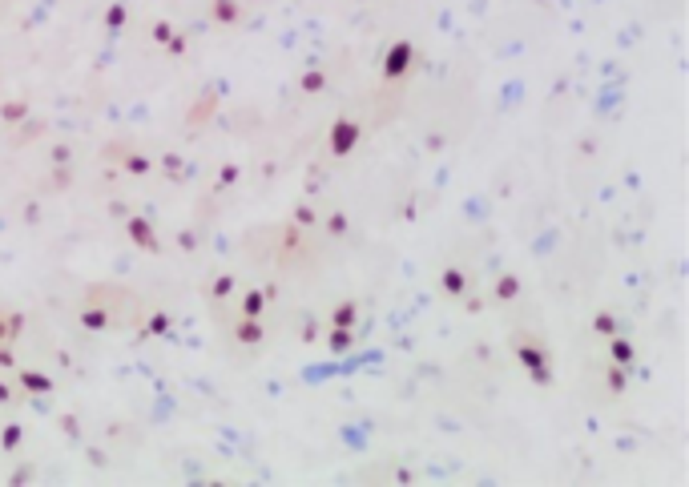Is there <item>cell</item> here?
Wrapping results in <instances>:
<instances>
[{
	"label": "cell",
	"instance_id": "1",
	"mask_svg": "<svg viewBox=\"0 0 689 487\" xmlns=\"http://www.w3.org/2000/svg\"><path fill=\"white\" fill-rule=\"evenodd\" d=\"M512 351H516V359L520 366L528 370V379L540 383V387H548L552 383V366H548V351H544V342L536 335H512Z\"/></svg>",
	"mask_w": 689,
	"mask_h": 487
},
{
	"label": "cell",
	"instance_id": "2",
	"mask_svg": "<svg viewBox=\"0 0 689 487\" xmlns=\"http://www.w3.org/2000/svg\"><path fill=\"white\" fill-rule=\"evenodd\" d=\"M411 64H416V45L411 40H395L387 45V57H383V81H403L407 73H411Z\"/></svg>",
	"mask_w": 689,
	"mask_h": 487
},
{
	"label": "cell",
	"instance_id": "3",
	"mask_svg": "<svg viewBox=\"0 0 689 487\" xmlns=\"http://www.w3.org/2000/svg\"><path fill=\"white\" fill-rule=\"evenodd\" d=\"M359 137H363V125L355 121V117H339V121L330 125V153H335V157H347V153L359 145Z\"/></svg>",
	"mask_w": 689,
	"mask_h": 487
},
{
	"label": "cell",
	"instance_id": "4",
	"mask_svg": "<svg viewBox=\"0 0 689 487\" xmlns=\"http://www.w3.org/2000/svg\"><path fill=\"white\" fill-rule=\"evenodd\" d=\"M125 234H129V242L133 246H142L146 254H161V242H157V234H153V226L146 222V217H125Z\"/></svg>",
	"mask_w": 689,
	"mask_h": 487
},
{
	"label": "cell",
	"instance_id": "5",
	"mask_svg": "<svg viewBox=\"0 0 689 487\" xmlns=\"http://www.w3.org/2000/svg\"><path fill=\"white\" fill-rule=\"evenodd\" d=\"M77 322L85 326V331H109L113 326V310L109 306H81V314H77Z\"/></svg>",
	"mask_w": 689,
	"mask_h": 487
},
{
	"label": "cell",
	"instance_id": "6",
	"mask_svg": "<svg viewBox=\"0 0 689 487\" xmlns=\"http://www.w3.org/2000/svg\"><path fill=\"white\" fill-rule=\"evenodd\" d=\"M262 338H267V331H262L258 318H246V314H242L238 322H234V342H242V346H258Z\"/></svg>",
	"mask_w": 689,
	"mask_h": 487
},
{
	"label": "cell",
	"instance_id": "7",
	"mask_svg": "<svg viewBox=\"0 0 689 487\" xmlns=\"http://www.w3.org/2000/svg\"><path fill=\"white\" fill-rule=\"evenodd\" d=\"M210 16H214V25L230 29V25H238V21H242V4H238V0H214Z\"/></svg>",
	"mask_w": 689,
	"mask_h": 487
},
{
	"label": "cell",
	"instance_id": "8",
	"mask_svg": "<svg viewBox=\"0 0 689 487\" xmlns=\"http://www.w3.org/2000/svg\"><path fill=\"white\" fill-rule=\"evenodd\" d=\"M16 383H21V391H29V395H49V391H53V379L41 375V370H16Z\"/></svg>",
	"mask_w": 689,
	"mask_h": 487
},
{
	"label": "cell",
	"instance_id": "9",
	"mask_svg": "<svg viewBox=\"0 0 689 487\" xmlns=\"http://www.w3.org/2000/svg\"><path fill=\"white\" fill-rule=\"evenodd\" d=\"M440 286H444L448 298H464V294H468V274H464L460 266H448V270L440 274Z\"/></svg>",
	"mask_w": 689,
	"mask_h": 487
},
{
	"label": "cell",
	"instance_id": "10",
	"mask_svg": "<svg viewBox=\"0 0 689 487\" xmlns=\"http://www.w3.org/2000/svg\"><path fill=\"white\" fill-rule=\"evenodd\" d=\"M267 302H270V290H246V294H242V314H246V318H262Z\"/></svg>",
	"mask_w": 689,
	"mask_h": 487
},
{
	"label": "cell",
	"instance_id": "11",
	"mask_svg": "<svg viewBox=\"0 0 689 487\" xmlns=\"http://www.w3.org/2000/svg\"><path fill=\"white\" fill-rule=\"evenodd\" d=\"M609 359L617 366H633V359H637V346H633L629 338H613L609 342Z\"/></svg>",
	"mask_w": 689,
	"mask_h": 487
},
{
	"label": "cell",
	"instance_id": "12",
	"mask_svg": "<svg viewBox=\"0 0 689 487\" xmlns=\"http://www.w3.org/2000/svg\"><path fill=\"white\" fill-rule=\"evenodd\" d=\"M516 294H520V278H516V274H500V278H496V286H492V298H496V302H512Z\"/></svg>",
	"mask_w": 689,
	"mask_h": 487
},
{
	"label": "cell",
	"instance_id": "13",
	"mask_svg": "<svg viewBox=\"0 0 689 487\" xmlns=\"http://www.w3.org/2000/svg\"><path fill=\"white\" fill-rule=\"evenodd\" d=\"M355 318H359V302L355 298H347V302H339L330 310V326H355Z\"/></svg>",
	"mask_w": 689,
	"mask_h": 487
},
{
	"label": "cell",
	"instance_id": "14",
	"mask_svg": "<svg viewBox=\"0 0 689 487\" xmlns=\"http://www.w3.org/2000/svg\"><path fill=\"white\" fill-rule=\"evenodd\" d=\"M327 342H330V351H335V355H343V351H351V342H355V331H351V326H330Z\"/></svg>",
	"mask_w": 689,
	"mask_h": 487
},
{
	"label": "cell",
	"instance_id": "15",
	"mask_svg": "<svg viewBox=\"0 0 689 487\" xmlns=\"http://www.w3.org/2000/svg\"><path fill=\"white\" fill-rule=\"evenodd\" d=\"M121 157H125V174H133V178H146V174L153 169V161L146 157V153H137V150H133V153H121Z\"/></svg>",
	"mask_w": 689,
	"mask_h": 487
},
{
	"label": "cell",
	"instance_id": "16",
	"mask_svg": "<svg viewBox=\"0 0 689 487\" xmlns=\"http://www.w3.org/2000/svg\"><path fill=\"white\" fill-rule=\"evenodd\" d=\"M0 117H4L8 125H21L25 117H29V101H8V105L0 109Z\"/></svg>",
	"mask_w": 689,
	"mask_h": 487
},
{
	"label": "cell",
	"instance_id": "17",
	"mask_svg": "<svg viewBox=\"0 0 689 487\" xmlns=\"http://www.w3.org/2000/svg\"><path fill=\"white\" fill-rule=\"evenodd\" d=\"M234 286H238L234 274H218V278H214V286H210V298H214V302H222L226 294H234Z\"/></svg>",
	"mask_w": 689,
	"mask_h": 487
},
{
	"label": "cell",
	"instance_id": "18",
	"mask_svg": "<svg viewBox=\"0 0 689 487\" xmlns=\"http://www.w3.org/2000/svg\"><path fill=\"white\" fill-rule=\"evenodd\" d=\"M21 439H25L21 423H8L4 431H0V447H4V451H16V447H21Z\"/></svg>",
	"mask_w": 689,
	"mask_h": 487
},
{
	"label": "cell",
	"instance_id": "19",
	"mask_svg": "<svg viewBox=\"0 0 689 487\" xmlns=\"http://www.w3.org/2000/svg\"><path fill=\"white\" fill-rule=\"evenodd\" d=\"M625 383H629V366L613 363V366H609V391H613V395H621V391H625Z\"/></svg>",
	"mask_w": 689,
	"mask_h": 487
},
{
	"label": "cell",
	"instance_id": "20",
	"mask_svg": "<svg viewBox=\"0 0 689 487\" xmlns=\"http://www.w3.org/2000/svg\"><path fill=\"white\" fill-rule=\"evenodd\" d=\"M593 331H597V335H605V338H613V335H617V314L600 310L597 318H593Z\"/></svg>",
	"mask_w": 689,
	"mask_h": 487
},
{
	"label": "cell",
	"instance_id": "21",
	"mask_svg": "<svg viewBox=\"0 0 689 487\" xmlns=\"http://www.w3.org/2000/svg\"><path fill=\"white\" fill-rule=\"evenodd\" d=\"M166 331H170V314H166V310H157V314H153L150 322H146V331H142V338H150V335H166Z\"/></svg>",
	"mask_w": 689,
	"mask_h": 487
},
{
	"label": "cell",
	"instance_id": "22",
	"mask_svg": "<svg viewBox=\"0 0 689 487\" xmlns=\"http://www.w3.org/2000/svg\"><path fill=\"white\" fill-rule=\"evenodd\" d=\"M299 85H302V93H319L323 85H327V73H306Z\"/></svg>",
	"mask_w": 689,
	"mask_h": 487
},
{
	"label": "cell",
	"instance_id": "23",
	"mask_svg": "<svg viewBox=\"0 0 689 487\" xmlns=\"http://www.w3.org/2000/svg\"><path fill=\"white\" fill-rule=\"evenodd\" d=\"M327 230L335 234V238H343V234H347V217H343V213H330V217H327Z\"/></svg>",
	"mask_w": 689,
	"mask_h": 487
},
{
	"label": "cell",
	"instance_id": "24",
	"mask_svg": "<svg viewBox=\"0 0 689 487\" xmlns=\"http://www.w3.org/2000/svg\"><path fill=\"white\" fill-rule=\"evenodd\" d=\"M170 36H174V25H170V21H157V25H153V40L170 45Z\"/></svg>",
	"mask_w": 689,
	"mask_h": 487
},
{
	"label": "cell",
	"instance_id": "25",
	"mask_svg": "<svg viewBox=\"0 0 689 487\" xmlns=\"http://www.w3.org/2000/svg\"><path fill=\"white\" fill-rule=\"evenodd\" d=\"M121 21H125V8H121V4H113V8L105 12V25H109V29H121Z\"/></svg>",
	"mask_w": 689,
	"mask_h": 487
},
{
	"label": "cell",
	"instance_id": "26",
	"mask_svg": "<svg viewBox=\"0 0 689 487\" xmlns=\"http://www.w3.org/2000/svg\"><path fill=\"white\" fill-rule=\"evenodd\" d=\"M0 366H4V370H16V355H12L4 342H0Z\"/></svg>",
	"mask_w": 689,
	"mask_h": 487
},
{
	"label": "cell",
	"instance_id": "27",
	"mask_svg": "<svg viewBox=\"0 0 689 487\" xmlns=\"http://www.w3.org/2000/svg\"><path fill=\"white\" fill-rule=\"evenodd\" d=\"M295 222H299V226H315V210L299 206V210H295Z\"/></svg>",
	"mask_w": 689,
	"mask_h": 487
},
{
	"label": "cell",
	"instance_id": "28",
	"mask_svg": "<svg viewBox=\"0 0 689 487\" xmlns=\"http://www.w3.org/2000/svg\"><path fill=\"white\" fill-rule=\"evenodd\" d=\"M0 342H8V314H0Z\"/></svg>",
	"mask_w": 689,
	"mask_h": 487
},
{
	"label": "cell",
	"instance_id": "29",
	"mask_svg": "<svg viewBox=\"0 0 689 487\" xmlns=\"http://www.w3.org/2000/svg\"><path fill=\"white\" fill-rule=\"evenodd\" d=\"M12 399V383H0V403H8Z\"/></svg>",
	"mask_w": 689,
	"mask_h": 487
}]
</instances>
